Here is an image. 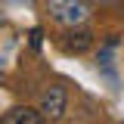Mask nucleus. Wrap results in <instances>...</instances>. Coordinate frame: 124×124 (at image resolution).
<instances>
[{"label":"nucleus","mask_w":124,"mask_h":124,"mask_svg":"<svg viewBox=\"0 0 124 124\" xmlns=\"http://www.w3.org/2000/svg\"><path fill=\"white\" fill-rule=\"evenodd\" d=\"M46 13L53 22L75 28L90 19V0H46Z\"/></svg>","instance_id":"obj_1"},{"label":"nucleus","mask_w":124,"mask_h":124,"mask_svg":"<svg viewBox=\"0 0 124 124\" xmlns=\"http://www.w3.org/2000/svg\"><path fill=\"white\" fill-rule=\"evenodd\" d=\"M65 106H68V93L62 84H50L40 96V115H44V121H59L62 115H65Z\"/></svg>","instance_id":"obj_2"},{"label":"nucleus","mask_w":124,"mask_h":124,"mask_svg":"<svg viewBox=\"0 0 124 124\" xmlns=\"http://www.w3.org/2000/svg\"><path fill=\"white\" fill-rule=\"evenodd\" d=\"M90 46H93V31L81 28V25H75V28H68L62 34V50H65V53L81 56V53H87Z\"/></svg>","instance_id":"obj_3"},{"label":"nucleus","mask_w":124,"mask_h":124,"mask_svg":"<svg viewBox=\"0 0 124 124\" xmlns=\"http://www.w3.org/2000/svg\"><path fill=\"white\" fill-rule=\"evenodd\" d=\"M0 124H44V115L28 108V106H16L0 118Z\"/></svg>","instance_id":"obj_4"},{"label":"nucleus","mask_w":124,"mask_h":124,"mask_svg":"<svg viewBox=\"0 0 124 124\" xmlns=\"http://www.w3.org/2000/svg\"><path fill=\"white\" fill-rule=\"evenodd\" d=\"M96 3H99V6H121L124 0H96Z\"/></svg>","instance_id":"obj_5"}]
</instances>
